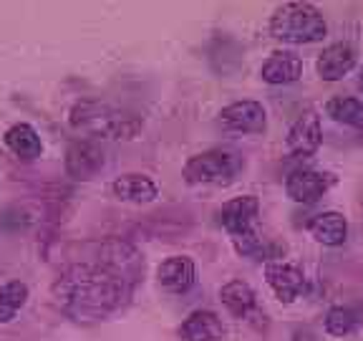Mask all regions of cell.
Masks as SVG:
<instances>
[{"label":"cell","instance_id":"1","mask_svg":"<svg viewBox=\"0 0 363 341\" xmlns=\"http://www.w3.org/2000/svg\"><path fill=\"white\" fill-rule=\"evenodd\" d=\"M134 283L108 268L106 263L68 266L53 283L56 306L74 321H99L113 313L129 298Z\"/></svg>","mask_w":363,"mask_h":341},{"label":"cell","instance_id":"2","mask_svg":"<svg viewBox=\"0 0 363 341\" xmlns=\"http://www.w3.org/2000/svg\"><path fill=\"white\" fill-rule=\"evenodd\" d=\"M68 121L76 131L96 139H134L144 126L142 117H136L134 112L96 102V99H84L74 104Z\"/></svg>","mask_w":363,"mask_h":341},{"label":"cell","instance_id":"3","mask_svg":"<svg viewBox=\"0 0 363 341\" xmlns=\"http://www.w3.org/2000/svg\"><path fill=\"white\" fill-rule=\"evenodd\" d=\"M270 33L272 38L283 40V43L303 45L323 40L328 26H325L320 11L311 3H285L270 18Z\"/></svg>","mask_w":363,"mask_h":341},{"label":"cell","instance_id":"4","mask_svg":"<svg viewBox=\"0 0 363 341\" xmlns=\"http://www.w3.org/2000/svg\"><path fill=\"white\" fill-rule=\"evenodd\" d=\"M240 157L225 149H210L192 157L184 165V180L189 185H230L240 172Z\"/></svg>","mask_w":363,"mask_h":341},{"label":"cell","instance_id":"5","mask_svg":"<svg viewBox=\"0 0 363 341\" xmlns=\"http://www.w3.org/2000/svg\"><path fill=\"white\" fill-rule=\"evenodd\" d=\"M257 212H260L257 197L242 195V197H235V200H230V202L222 205L220 212H217V222H220L233 238H242V235L252 233Z\"/></svg>","mask_w":363,"mask_h":341},{"label":"cell","instance_id":"6","mask_svg":"<svg viewBox=\"0 0 363 341\" xmlns=\"http://www.w3.org/2000/svg\"><path fill=\"white\" fill-rule=\"evenodd\" d=\"M220 124L227 131L240 134H262L267 129L265 107L257 102H235L220 112Z\"/></svg>","mask_w":363,"mask_h":341},{"label":"cell","instance_id":"7","mask_svg":"<svg viewBox=\"0 0 363 341\" xmlns=\"http://www.w3.org/2000/svg\"><path fill=\"white\" fill-rule=\"evenodd\" d=\"M335 185V177L328 172H315V170H295L285 182L288 197L295 202L313 205L315 200H320L330 188Z\"/></svg>","mask_w":363,"mask_h":341},{"label":"cell","instance_id":"8","mask_svg":"<svg viewBox=\"0 0 363 341\" xmlns=\"http://www.w3.org/2000/svg\"><path fill=\"white\" fill-rule=\"evenodd\" d=\"M323 142V129H320V117L313 109L303 112L288 131V149L295 157H313Z\"/></svg>","mask_w":363,"mask_h":341},{"label":"cell","instance_id":"9","mask_svg":"<svg viewBox=\"0 0 363 341\" xmlns=\"http://www.w3.org/2000/svg\"><path fill=\"white\" fill-rule=\"evenodd\" d=\"M104 167V149L96 142H74L66 152V172L74 180H91Z\"/></svg>","mask_w":363,"mask_h":341},{"label":"cell","instance_id":"10","mask_svg":"<svg viewBox=\"0 0 363 341\" xmlns=\"http://www.w3.org/2000/svg\"><path fill=\"white\" fill-rule=\"evenodd\" d=\"M265 278L283 303H293L295 298L306 291V278H303V273L295 266H288V263H267Z\"/></svg>","mask_w":363,"mask_h":341},{"label":"cell","instance_id":"11","mask_svg":"<svg viewBox=\"0 0 363 341\" xmlns=\"http://www.w3.org/2000/svg\"><path fill=\"white\" fill-rule=\"evenodd\" d=\"M197 271H194L192 258L187 256H172L159 266V283L169 293H187L194 286Z\"/></svg>","mask_w":363,"mask_h":341},{"label":"cell","instance_id":"12","mask_svg":"<svg viewBox=\"0 0 363 341\" xmlns=\"http://www.w3.org/2000/svg\"><path fill=\"white\" fill-rule=\"evenodd\" d=\"M225 336L222 318L212 311H192L179 326L182 341H217Z\"/></svg>","mask_w":363,"mask_h":341},{"label":"cell","instance_id":"13","mask_svg":"<svg viewBox=\"0 0 363 341\" xmlns=\"http://www.w3.org/2000/svg\"><path fill=\"white\" fill-rule=\"evenodd\" d=\"M356 66V51L348 43H333L318 56V74L323 81H338Z\"/></svg>","mask_w":363,"mask_h":341},{"label":"cell","instance_id":"14","mask_svg":"<svg viewBox=\"0 0 363 341\" xmlns=\"http://www.w3.org/2000/svg\"><path fill=\"white\" fill-rule=\"evenodd\" d=\"M260 76L262 81H267L272 86L295 84L303 76V61L290 51H278L265 61Z\"/></svg>","mask_w":363,"mask_h":341},{"label":"cell","instance_id":"15","mask_svg":"<svg viewBox=\"0 0 363 341\" xmlns=\"http://www.w3.org/2000/svg\"><path fill=\"white\" fill-rule=\"evenodd\" d=\"M113 195L124 202H152L157 197V185L149 180L147 175H139V172H129V175H121L113 180L111 185Z\"/></svg>","mask_w":363,"mask_h":341},{"label":"cell","instance_id":"16","mask_svg":"<svg viewBox=\"0 0 363 341\" xmlns=\"http://www.w3.org/2000/svg\"><path fill=\"white\" fill-rule=\"evenodd\" d=\"M311 233L318 243L323 245H343L348 238V222L340 212H320L318 217L311 220Z\"/></svg>","mask_w":363,"mask_h":341},{"label":"cell","instance_id":"17","mask_svg":"<svg viewBox=\"0 0 363 341\" xmlns=\"http://www.w3.org/2000/svg\"><path fill=\"white\" fill-rule=\"evenodd\" d=\"M6 144L16 157L21 159H35L43 152V142H40L38 131L30 124H13L11 129L6 131Z\"/></svg>","mask_w":363,"mask_h":341},{"label":"cell","instance_id":"18","mask_svg":"<svg viewBox=\"0 0 363 341\" xmlns=\"http://www.w3.org/2000/svg\"><path fill=\"white\" fill-rule=\"evenodd\" d=\"M220 298H222V303H225L227 311L238 318H245L257 303L255 291L250 288L245 281H230V283H225L220 291Z\"/></svg>","mask_w":363,"mask_h":341},{"label":"cell","instance_id":"19","mask_svg":"<svg viewBox=\"0 0 363 341\" xmlns=\"http://www.w3.org/2000/svg\"><path fill=\"white\" fill-rule=\"evenodd\" d=\"M328 117L338 124L353 126V129H363V104L353 97H335L325 107Z\"/></svg>","mask_w":363,"mask_h":341},{"label":"cell","instance_id":"20","mask_svg":"<svg viewBox=\"0 0 363 341\" xmlns=\"http://www.w3.org/2000/svg\"><path fill=\"white\" fill-rule=\"evenodd\" d=\"M26 298H28V286L23 281H11V283L0 286V324L13 321Z\"/></svg>","mask_w":363,"mask_h":341},{"label":"cell","instance_id":"21","mask_svg":"<svg viewBox=\"0 0 363 341\" xmlns=\"http://www.w3.org/2000/svg\"><path fill=\"white\" fill-rule=\"evenodd\" d=\"M361 324V318L353 308L346 306H335L325 316V331L333 336H348L351 331H356V326Z\"/></svg>","mask_w":363,"mask_h":341},{"label":"cell","instance_id":"22","mask_svg":"<svg viewBox=\"0 0 363 341\" xmlns=\"http://www.w3.org/2000/svg\"><path fill=\"white\" fill-rule=\"evenodd\" d=\"M233 240H235V248H238V253H242V256H257V253L262 250L260 238H257L255 233L242 235V238H233Z\"/></svg>","mask_w":363,"mask_h":341},{"label":"cell","instance_id":"23","mask_svg":"<svg viewBox=\"0 0 363 341\" xmlns=\"http://www.w3.org/2000/svg\"><path fill=\"white\" fill-rule=\"evenodd\" d=\"M293 341H318V339H315V334H313V331L301 329V331H295V339Z\"/></svg>","mask_w":363,"mask_h":341},{"label":"cell","instance_id":"24","mask_svg":"<svg viewBox=\"0 0 363 341\" xmlns=\"http://www.w3.org/2000/svg\"><path fill=\"white\" fill-rule=\"evenodd\" d=\"M361 89H363V74H361Z\"/></svg>","mask_w":363,"mask_h":341}]
</instances>
